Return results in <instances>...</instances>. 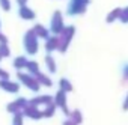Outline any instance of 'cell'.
I'll return each mask as SVG.
<instances>
[{
  "mask_svg": "<svg viewBox=\"0 0 128 125\" xmlns=\"http://www.w3.org/2000/svg\"><path fill=\"white\" fill-rule=\"evenodd\" d=\"M38 36L35 35V32L30 29L24 33V38H23V45H24V50L29 56H35L39 50V42H38Z\"/></svg>",
  "mask_w": 128,
  "mask_h": 125,
  "instance_id": "cell-1",
  "label": "cell"
},
{
  "mask_svg": "<svg viewBox=\"0 0 128 125\" xmlns=\"http://www.w3.org/2000/svg\"><path fill=\"white\" fill-rule=\"evenodd\" d=\"M74 33H76L74 26H65L63 32L59 35V47H57V50L60 53H66V50H68L72 38H74Z\"/></svg>",
  "mask_w": 128,
  "mask_h": 125,
  "instance_id": "cell-2",
  "label": "cell"
},
{
  "mask_svg": "<svg viewBox=\"0 0 128 125\" xmlns=\"http://www.w3.org/2000/svg\"><path fill=\"white\" fill-rule=\"evenodd\" d=\"M90 3V0H70L68 8H66V14L68 15H82L86 12L88 5Z\"/></svg>",
  "mask_w": 128,
  "mask_h": 125,
  "instance_id": "cell-3",
  "label": "cell"
},
{
  "mask_svg": "<svg viewBox=\"0 0 128 125\" xmlns=\"http://www.w3.org/2000/svg\"><path fill=\"white\" fill-rule=\"evenodd\" d=\"M63 29H65V24H63V15L60 11H54L53 12V17H51V21H50V33L59 36Z\"/></svg>",
  "mask_w": 128,
  "mask_h": 125,
  "instance_id": "cell-4",
  "label": "cell"
},
{
  "mask_svg": "<svg viewBox=\"0 0 128 125\" xmlns=\"http://www.w3.org/2000/svg\"><path fill=\"white\" fill-rule=\"evenodd\" d=\"M17 77H18L20 83H23V84H24L26 88H29L32 92H38V90L41 89V86H39V83L36 82L35 76H30L29 72H21V71H18Z\"/></svg>",
  "mask_w": 128,
  "mask_h": 125,
  "instance_id": "cell-5",
  "label": "cell"
},
{
  "mask_svg": "<svg viewBox=\"0 0 128 125\" xmlns=\"http://www.w3.org/2000/svg\"><path fill=\"white\" fill-rule=\"evenodd\" d=\"M53 102L56 104V107H59V108H62V112L65 113V116H70V113H71V110L68 108V102H66V94L63 92V90H57V94L54 95V98H53Z\"/></svg>",
  "mask_w": 128,
  "mask_h": 125,
  "instance_id": "cell-6",
  "label": "cell"
},
{
  "mask_svg": "<svg viewBox=\"0 0 128 125\" xmlns=\"http://www.w3.org/2000/svg\"><path fill=\"white\" fill-rule=\"evenodd\" d=\"M0 89L8 92V94H18L20 84L15 83V82H11L9 78L8 80H2V78H0Z\"/></svg>",
  "mask_w": 128,
  "mask_h": 125,
  "instance_id": "cell-7",
  "label": "cell"
},
{
  "mask_svg": "<svg viewBox=\"0 0 128 125\" xmlns=\"http://www.w3.org/2000/svg\"><path fill=\"white\" fill-rule=\"evenodd\" d=\"M23 114L24 116H27V118H30V119H33V120H38V119H42L44 116H42V110L39 108V107H33V106H27V107H24V110H23Z\"/></svg>",
  "mask_w": 128,
  "mask_h": 125,
  "instance_id": "cell-8",
  "label": "cell"
},
{
  "mask_svg": "<svg viewBox=\"0 0 128 125\" xmlns=\"http://www.w3.org/2000/svg\"><path fill=\"white\" fill-rule=\"evenodd\" d=\"M50 102H53V96H50V95H39V96H35V98L29 100V104L33 106V107H44Z\"/></svg>",
  "mask_w": 128,
  "mask_h": 125,
  "instance_id": "cell-9",
  "label": "cell"
},
{
  "mask_svg": "<svg viewBox=\"0 0 128 125\" xmlns=\"http://www.w3.org/2000/svg\"><path fill=\"white\" fill-rule=\"evenodd\" d=\"M18 15H20V18L27 20V21H32V20H35V17H36L35 11L30 9L27 5H26V6H20V9H18Z\"/></svg>",
  "mask_w": 128,
  "mask_h": 125,
  "instance_id": "cell-10",
  "label": "cell"
},
{
  "mask_svg": "<svg viewBox=\"0 0 128 125\" xmlns=\"http://www.w3.org/2000/svg\"><path fill=\"white\" fill-rule=\"evenodd\" d=\"M57 47H59V36H56V35H50L47 39H45V51H47V54H50L51 51H54V50H57Z\"/></svg>",
  "mask_w": 128,
  "mask_h": 125,
  "instance_id": "cell-11",
  "label": "cell"
},
{
  "mask_svg": "<svg viewBox=\"0 0 128 125\" xmlns=\"http://www.w3.org/2000/svg\"><path fill=\"white\" fill-rule=\"evenodd\" d=\"M32 30L35 32V35H36L38 38H42V39H47V38L50 36V30H48V29H47L45 26H42V24H35Z\"/></svg>",
  "mask_w": 128,
  "mask_h": 125,
  "instance_id": "cell-12",
  "label": "cell"
},
{
  "mask_svg": "<svg viewBox=\"0 0 128 125\" xmlns=\"http://www.w3.org/2000/svg\"><path fill=\"white\" fill-rule=\"evenodd\" d=\"M35 78H36V82L39 83V86H45V88H51V86H53L51 78H50L47 74H44V72H38V74L35 76Z\"/></svg>",
  "mask_w": 128,
  "mask_h": 125,
  "instance_id": "cell-13",
  "label": "cell"
},
{
  "mask_svg": "<svg viewBox=\"0 0 128 125\" xmlns=\"http://www.w3.org/2000/svg\"><path fill=\"white\" fill-rule=\"evenodd\" d=\"M27 62H29V59H27L26 56H18V57H15V59H14L12 65H14V68H15V70L21 71V70H26Z\"/></svg>",
  "mask_w": 128,
  "mask_h": 125,
  "instance_id": "cell-14",
  "label": "cell"
},
{
  "mask_svg": "<svg viewBox=\"0 0 128 125\" xmlns=\"http://www.w3.org/2000/svg\"><path fill=\"white\" fill-rule=\"evenodd\" d=\"M45 66H47V70L50 71V74H54V72L57 71L56 60H54V57H53L51 54H47V56H45Z\"/></svg>",
  "mask_w": 128,
  "mask_h": 125,
  "instance_id": "cell-15",
  "label": "cell"
},
{
  "mask_svg": "<svg viewBox=\"0 0 128 125\" xmlns=\"http://www.w3.org/2000/svg\"><path fill=\"white\" fill-rule=\"evenodd\" d=\"M59 89L60 90H63L65 94H70V92H72V84H71V82L68 80V78H60L59 80Z\"/></svg>",
  "mask_w": 128,
  "mask_h": 125,
  "instance_id": "cell-16",
  "label": "cell"
},
{
  "mask_svg": "<svg viewBox=\"0 0 128 125\" xmlns=\"http://www.w3.org/2000/svg\"><path fill=\"white\" fill-rule=\"evenodd\" d=\"M26 70H27V72H29L30 76H36L38 72H41V70H39V64H38V62H35V60H29V62H27Z\"/></svg>",
  "mask_w": 128,
  "mask_h": 125,
  "instance_id": "cell-17",
  "label": "cell"
},
{
  "mask_svg": "<svg viewBox=\"0 0 128 125\" xmlns=\"http://www.w3.org/2000/svg\"><path fill=\"white\" fill-rule=\"evenodd\" d=\"M56 104L54 102H50V104H47V106H44V110H42V116L44 118H53L54 116V113H56Z\"/></svg>",
  "mask_w": 128,
  "mask_h": 125,
  "instance_id": "cell-18",
  "label": "cell"
},
{
  "mask_svg": "<svg viewBox=\"0 0 128 125\" xmlns=\"http://www.w3.org/2000/svg\"><path fill=\"white\" fill-rule=\"evenodd\" d=\"M120 12H122V8H116V9H113L112 12H108V14H107V17H106V21H107V23H113V21L119 20V17H120Z\"/></svg>",
  "mask_w": 128,
  "mask_h": 125,
  "instance_id": "cell-19",
  "label": "cell"
},
{
  "mask_svg": "<svg viewBox=\"0 0 128 125\" xmlns=\"http://www.w3.org/2000/svg\"><path fill=\"white\" fill-rule=\"evenodd\" d=\"M74 124H77V125H80L82 122H83V114H82V112L80 110H72L71 113H70V116H68Z\"/></svg>",
  "mask_w": 128,
  "mask_h": 125,
  "instance_id": "cell-20",
  "label": "cell"
},
{
  "mask_svg": "<svg viewBox=\"0 0 128 125\" xmlns=\"http://www.w3.org/2000/svg\"><path fill=\"white\" fill-rule=\"evenodd\" d=\"M14 104L17 106V108L18 110H24V107H27L29 106V100H26V98H23V96H20V98H17L15 101H14Z\"/></svg>",
  "mask_w": 128,
  "mask_h": 125,
  "instance_id": "cell-21",
  "label": "cell"
},
{
  "mask_svg": "<svg viewBox=\"0 0 128 125\" xmlns=\"http://www.w3.org/2000/svg\"><path fill=\"white\" fill-rule=\"evenodd\" d=\"M23 120H24L23 112H17L12 114V125H23Z\"/></svg>",
  "mask_w": 128,
  "mask_h": 125,
  "instance_id": "cell-22",
  "label": "cell"
},
{
  "mask_svg": "<svg viewBox=\"0 0 128 125\" xmlns=\"http://www.w3.org/2000/svg\"><path fill=\"white\" fill-rule=\"evenodd\" d=\"M0 54H2V57H9L11 56V50L8 47V44H0Z\"/></svg>",
  "mask_w": 128,
  "mask_h": 125,
  "instance_id": "cell-23",
  "label": "cell"
},
{
  "mask_svg": "<svg viewBox=\"0 0 128 125\" xmlns=\"http://www.w3.org/2000/svg\"><path fill=\"white\" fill-rule=\"evenodd\" d=\"M0 8L3 11H11V0H0Z\"/></svg>",
  "mask_w": 128,
  "mask_h": 125,
  "instance_id": "cell-24",
  "label": "cell"
},
{
  "mask_svg": "<svg viewBox=\"0 0 128 125\" xmlns=\"http://www.w3.org/2000/svg\"><path fill=\"white\" fill-rule=\"evenodd\" d=\"M119 21H120V23H128V6H126L125 9H122L120 17H119Z\"/></svg>",
  "mask_w": 128,
  "mask_h": 125,
  "instance_id": "cell-25",
  "label": "cell"
},
{
  "mask_svg": "<svg viewBox=\"0 0 128 125\" xmlns=\"http://www.w3.org/2000/svg\"><path fill=\"white\" fill-rule=\"evenodd\" d=\"M6 110H8L9 113H12V114H14V113H17V112H21V110H18V108H17V106L14 104V101H12V102H9V104L6 106Z\"/></svg>",
  "mask_w": 128,
  "mask_h": 125,
  "instance_id": "cell-26",
  "label": "cell"
},
{
  "mask_svg": "<svg viewBox=\"0 0 128 125\" xmlns=\"http://www.w3.org/2000/svg\"><path fill=\"white\" fill-rule=\"evenodd\" d=\"M0 78H2V80H8V78H9V72L0 68Z\"/></svg>",
  "mask_w": 128,
  "mask_h": 125,
  "instance_id": "cell-27",
  "label": "cell"
},
{
  "mask_svg": "<svg viewBox=\"0 0 128 125\" xmlns=\"http://www.w3.org/2000/svg\"><path fill=\"white\" fill-rule=\"evenodd\" d=\"M122 72H124V80H125V82H128V65H125V66H124Z\"/></svg>",
  "mask_w": 128,
  "mask_h": 125,
  "instance_id": "cell-28",
  "label": "cell"
},
{
  "mask_svg": "<svg viewBox=\"0 0 128 125\" xmlns=\"http://www.w3.org/2000/svg\"><path fill=\"white\" fill-rule=\"evenodd\" d=\"M0 44H8V38H6L2 32H0Z\"/></svg>",
  "mask_w": 128,
  "mask_h": 125,
  "instance_id": "cell-29",
  "label": "cell"
},
{
  "mask_svg": "<svg viewBox=\"0 0 128 125\" xmlns=\"http://www.w3.org/2000/svg\"><path fill=\"white\" fill-rule=\"evenodd\" d=\"M62 125H77V124H74V122H72V120L68 118V119H65V120L62 122Z\"/></svg>",
  "mask_w": 128,
  "mask_h": 125,
  "instance_id": "cell-30",
  "label": "cell"
},
{
  "mask_svg": "<svg viewBox=\"0 0 128 125\" xmlns=\"http://www.w3.org/2000/svg\"><path fill=\"white\" fill-rule=\"evenodd\" d=\"M27 2H29V0H17V5L18 6H26Z\"/></svg>",
  "mask_w": 128,
  "mask_h": 125,
  "instance_id": "cell-31",
  "label": "cell"
},
{
  "mask_svg": "<svg viewBox=\"0 0 128 125\" xmlns=\"http://www.w3.org/2000/svg\"><path fill=\"white\" fill-rule=\"evenodd\" d=\"M122 108H124V110H128V95H126V98H125V101H124V104H122Z\"/></svg>",
  "mask_w": 128,
  "mask_h": 125,
  "instance_id": "cell-32",
  "label": "cell"
},
{
  "mask_svg": "<svg viewBox=\"0 0 128 125\" xmlns=\"http://www.w3.org/2000/svg\"><path fill=\"white\" fill-rule=\"evenodd\" d=\"M2 59H3V57H2V54H0V62H2Z\"/></svg>",
  "mask_w": 128,
  "mask_h": 125,
  "instance_id": "cell-33",
  "label": "cell"
},
{
  "mask_svg": "<svg viewBox=\"0 0 128 125\" xmlns=\"http://www.w3.org/2000/svg\"><path fill=\"white\" fill-rule=\"evenodd\" d=\"M0 27H2V23H0Z\"/></svg>",
  "mask_w": 128,
  "mask_h": 125,
  "instance_id": "cell-34",
  "label": "cell"
}]
</instances>
